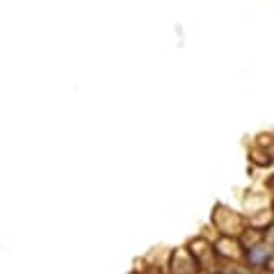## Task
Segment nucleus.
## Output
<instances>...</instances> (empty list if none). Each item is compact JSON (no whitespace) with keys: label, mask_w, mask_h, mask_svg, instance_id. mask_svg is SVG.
<instances>
[{"label":"nucleus","mask_w":274,"mask_h":274,"mask_svg":"<svg viewBox=\"0 0 274 274\" xmlns=\"http://www.w3.org/2000/svg\"><path fill=\"white\" fill-rule=\"evenodd\" d=\"M231 274H242V272H231Z\"/></svg>","instance_id":"obj_2"},{"label":"nucleus","mask_w":274,"mask_h":274,"mask_svg":"<svg viewBox=\"0 0 274 274\" xmlns=\"http://www.w3.org/2000/svg\"><path fill=\"white\" fill-rule=\"evenodd\" d=\"M244 256H247L249 265H254V268H263V265H268V261H270V249L265 247V244H256V247L247 249Z\"/></svg>","instance_id":"obj_1"}]
</instances>
